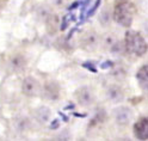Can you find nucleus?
Returning a JSON list of instances; mask_svg holds the SVG:
<instances>
[{"mask_svg":"<svg viewBox=\"0 0 148 141\" xmlns=\"http://www.w3.org/2000/svg\"><path fill=\"white\" fill-rule=\"evenodd\" d=\"M125 48L129 53L142 56L147 52V42L137 31H128L125 34Z\"/></svg>","mask_w":148,"mask_h":141,"instance_id":"1","label":"nucleus"},{"mask_svg":"<svg viewBox=\"0 0 148 141\" xmlns=\"http://www.w3.org/2000/svg\"><path fill=\"white\" fill-rule=\"evenodd\" d=\"M136 12V8L134 4L123 1L116 5L115 11H114V17L115 21L121 24L122 26H130L134 19V16Z\"/></svg>","mask_w":148,"mask_h":141,"instance_id":"2","label":"nucleus"},{"mask_svg":"<svg viewBox=\"0 0 148 141\" xmlns=\"http://www.w3.org/2000/svg\"><path fill=\"white\" fill-rule=\"evenodd\" d=\"M22 91L24 95L29 96V97H35L37 95H40L41 92V85L32 77H26L23 83H22Z\"/></svg>","mask_w":148,"mask_h":141,"instance_id":"3","label":"nucleus"},{"mask_svg":"<svg viewBox=\"0 0 148 141\" xmlns=\"http://www.w3.org/2000/svg\"><path fill=\"white\" fill-rule=\"evenodd\" d=\"M75 97H77V100L80 105L82 107H87L90 104H92L95 100V96H93V92L91 91L90 87H80L77 92H75Z\"/></svg>","mask_w":148,"mask_h":141,"instance_id":"4","label":"nucleus"},{"mask_svg":"<svg viewBox=\"0 0 148 141\" xmlns=\"http://www.w3.org/2000/svg\"><path fill=\"white\" fill-rule=\"evenodd\" d=\"M114 115H115V120H116V122L118 124L125 126V124H128L129 122L132 121V118H133V111L129 108L119 107V108H117L115 110Z\"/></svg>","mask_w":148,"mask_h":141,"instance_id":"5","label":"nucleus"},{"mask_svg":"<svg viewBox=\"0 0 148 141\" xmlns=\"http://www.w3.org/2000/svg\"><path fill=\"white\" fill-rule=\"evenodd\" d=\"M134 134L138 140L148 139V120L142 117L134 124Z\"/></svg>","mask_w":148,"mask_h":141,"instance_id":"6","label":"nucleus"},{"mask_svg":"<svg viewBox=\"0 0 148 141\" xmlns=\"http://www.w3.org/2000/svg\"><path fill=\"white\" fill-rule=\"evenodd\" d=\"M81 45L86 50H93L98 45V35L93 31H87L81 39Z\"/></svg>","mask_w":148,"mask_h":141,"instance_id":"7","label":"nucleus"},{"mask_svg":"<svg viewBox=\"0 0 148 141\" xmlns=\"http://www.w3.org/2000/svg\"><path fill=\"white\" fill-rule=\"evenodd\" d=\"M136 78H137V81L140 84V86L143 89V90H147V66H142V67L137 71V74H136Z\"/></svg>","mask_w":148,"mask_h":141,"instance_id":"8","label":"nucleus"},{"mask_svg":"<svg viewBox=\"0 0 148 141\" xmlns=\"http://www.w3.org/2000/svg\"><path fill=\"white\" fill-rule=\"evenodd\" d=\"M10 63H11V67L14 71H21L25 67V59L21 55H16L11 59Z\"/></svg>","mask_w":148,"mask_h":141,"instance_id":"9","label":"nucleus"},{"mask_svg":"<svg viewBox=\"0 0 148 141\" xmlns=\"http://www.w3.org/2000/svg\"><path fill=\"white\" fill-rule=\"evenodd\" d=\"M108 96L112 100L117 102V100H121L123 98V93L121 92V90H119L118 87H111L108 91Z\"/></svg>","mask_w":148,"mask_h":141,"instance_id":"10","label":"nucleus"},{"mask_svg":"<svg viewBox=\"0 0 148 141\" xmlns=\"http://www.w3.org/2000/svg\"><path fill=\"white\" fill-rule=\"evenodd\" d=\"M36 117L41 122H47L48 118H49V109L48 108H42L40 110H37Z\"/></svg>","mask_w":148,"mask_h":141,"instance_id":"11","label":"nucleus"}]
</instances>
